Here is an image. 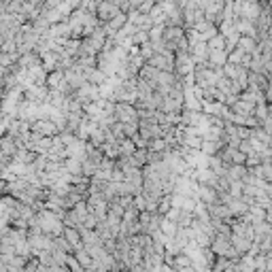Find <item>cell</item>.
I'll list each match as a JSON object with an SVG mask.
<instances>
[{"mask_svg":"<svg viewBox=\"0 0 272 272\" xmlns=\"http://www.w3.org/2000/svg\"><path fill=\"white\" fill-rule=\"evenodd\" d=\"M268 13H270V17H272V0H268Z\"/></svg>","mask_w":272,"mask_h":272,"instance_id":"cell-8","label":"cell"},{"mask_svg":"<svg viewBox=\"0 0 272 272\" xmlns=\"http://www.w3.org/2000/svg\"><path fill=\"white\" fill-rule=\"evenodd\" d=\"M249 173V168L245 164H232L228 168V173H226V179L230 181V183H234V181H243Z\"/></svg>","mask_w":272,"mask_h":272,"instance_id":"cell-4","label":"cell"},{"mask_svg":"<svg viewBox=\"0 0 272 272\" xmlns=\"http://www.w3.org/2000/svg\"><path fill=\"white\" fill-rule=\"evenodd\" d=\"M113 115L119 124H138V111L128 102H117L113 108Z\"/></svg>","mask_w":272,"mask_h":272,"instance_id":"cell-1","label":"cell"},{"mask_svg":"<svg viewBox=\"0 0 272 272\" xmlns=\"http://www.w3.org/2000/svg\"><path fill=\"white\" fill-rule=\"evenodd\" d=\"M206 47H208V51H224V49H228L226 36L224 34H215L213 38H208L206 41Z\"/></svg>","mask_w":272,"mask_h":272,"instance_id":"cell-6","label":"cell"},{"mask_svg":"<svg viewBox=\"0 0 272 272\" xmlns=\"http://www.w3.org/2000/svg\"><path fill=\"white\" fill-rule=\"evenodd\" d=\"M236 47L240 49V51H245L247 56H253L257 51V41H255V38H251V36H240Z\"/></svg>","mask_w":272,"mask_h":272,"instance_id":"cell-5","label":"cell"},{"mask_svg":"<svg viewBox=\"0 0 272 272\" xmlns=\"http://www.w3.org/2000/svg\"><path fill=\"white\" fill-rule=\"evenodd\" d=\"M259 128H261V130H266L268 134H272V113H268V117L259 124Z\"/></svg>","mask_w":272,"mask_h":272,"instance_id":"cell-7","label":"cell"},{"mask_svg":"<svg viewBox=\"0 0 272 272\" xmlns=\"http://www.w3.org/2000/svg\"><path fill=\"white\" fill-rule=\"evenodd\" d=\"M268 79L261 75V73H253V70H249V79H247V89H259V92H268Z\"/></svg>","mask_w":272,"mask_h":272,"instance_id":"cell-2","label":"cell"},{"mask_svg":"<svg viewBox=\"0 0 272 272\" xmlns=\"http://www.w3.org/2000/svg\"><path fill=\"white\" fill-rule=\"evenodd\" d=\"M191 56L185 51V53H177L175 58V70H177V77H185L187 73H191Z\"/></svg>","mask_w":272,"mask_h":272,"instance_id":"cell-3","label":"cell"}]
</instances>
